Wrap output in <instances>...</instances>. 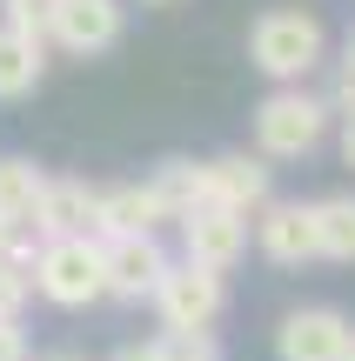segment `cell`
<instances>
[{
	"mask_svg": "<svg viewBox=\"0 0 355 361\" xmlns=\"http://www.w3.org/2000/svg\"><path fill=\"white\" fill-rule=\"evenodd\" d=\"M34 295L54 308H94L107 295V247L101 234H47L34 247Z\"/></svg>",
	"mask_w": 355,
	"mask_h": 361,
	"instance_id": "1",
	"label": "cell"
},
{
	"mask_svg": "<svg viewBox=\"0 0 355 361\" xmlns=\"http://www.w3.org/2000/svg\"><path fill=\"white\" fill-rule=\"evenodd\" d=\"M248 61L262 67L275 87H295V80H308L329 61V34H322V20L302 13V7H268L262 20L248 27Z\"/></svg>",
	"mask_w": 355,
	"mask_h": 361,
	"instance_id": "2",
	"label": "cell"
},
{
	"mask_svg": "<svg viewBox=\"0 0 355 361\" xmlns=\"http://www.w3.org/2000/svg\"><path fill=\"white\" fill-rule=\"evenodd\" d=\"M329 121H335V107L322 94H308L302 80L275 87L255 107V154L262 161H308L322 147V134H329Z\"/></svg>",
	"mask_w": 355,
	"mask_h": 361,
	"instance_id": "3",
	"label": "cell"
},
{
	"mask_svg": "<svg viewBox=\"0 0 355 361\" xmlns=\"http://www.w3.org/2000/svg\"><path fill=\"white\" fill-rule=\"evenodd\" d=\"M228 308V281L222 268H208V261H168V274H161L155 288V314L161 328H215Z\"/></svg>",
	"mask_w": 355,
	"mask_h": 361,
	"instance_id": "4",
	"label": "cell"
},
{
	"mask_svg": "<svg viewBox=\"0 0 355 361\" xmlns=\"http://www.w3.org/2000/svg\"><path fill=\"white\" fill-rule=\"evenodd\" d=\"M174 228H181V255H188V261H208V268H222V274L248 255V214H241V207L195 201Z\"/></svg>",
	"mask_w": 355,
	"mask_h": 361,
	"instance_id": "5",
	"label": "cell"
},
{
	"mask_svg": "<svg viewBox=\"0 0 355 361\" xmlns=\"http://www.w3.org/2000/svg\"><path fill=\"white\" fill-rule=\"evenodd\" d=\"M248 221H255L262 261H275V268H308V261H315V207L308 201H275V194H268Z\"/></svg>",
	"mask_w": 355,
	"mask_h": 361,
	"instance_id": "6",
	"label": "cell"
},
{
	"mask_svg": "<svg viewBox=\"0 0 355 361\" xmlns=\"http://www.w3.org/2000/svg\"><path fill=\"white\" fill-rule=\"evenodd\" d=\"M101 247H107V295L114 301H155L161 274H168L161 234H101Z\"/></svg>",
	"mask_w": 355,
	"mask_h": 361,
	"instance_id": "7",
	"label": "cell"
},
{
	"mask_svg": "<svg viewBox=\"0 0 355 361\" xmlns=\"http://www.w3.org/2000/svg\"><path fill=\"white\" fill-rule=\"evenodd\" d=\"M47 47L80 54V61H94V54L121 47V0H54Z\"/></svg>",
	"mask_w": 355,
	"mask_h": 361,
	"instance_id": "8",
	"label": "cell"
},
{
	"mask_svg": "<svg viewBox=\"0 0 355 361\" xmlns=\"http://www.w3.org/2000/svg\"><path fill=\"white\" fill-rule=\"evenodd\" d=\"M355 341L342 308H295L275 328V361H342Z\"/></svg>",
	"mask_w": 355,
	"mask_h": 361,
	"instance_id": "9",
	"label": "cell"
},
{
	"mask_svg": "<svg viewBox=\"0 0 355 361\" xmlns=\"http://www.w3.org/2000/svg\"><path fill=\"white\" fill-rule=\"evenodd\" d=\"M34 234L40 241H47V234H101V188H94V180H74V174H47Z\"/></svg>",
	"mask_w": 355,
	"mask_h": 361,
	"instance_id": "10",
	"label": "cell"
},
{
	"mask_svg": "<svg viewBox=\"0 0 355 361\" xmlns=\"http://www.w3.org/2000/svg\"><path fill=\"white\" fill-rule=\"evenodd\" d=\"M201 194L222 201V207L255 214V207L268 201V161L262 154H215V161H201Z\"/></svg>",
	"mask_w": 355,
	"mask_h": 361,
	"instance_id": "11",
	"label": "cell"
},
{
	"mask_svg": "<svg viewBox=\"0 0 355 361\" xmlns=\"http://www.w3.org/2000/svg\"><path fill=\"white\" fill-rule=\"evenodd\" d=\"M168 201L155 194V180H128V188H101V234H161Z\"/></svg>",
	"mask_w": 355,
	"mask_h": 361,
	"instance_id": "12",
	"label": "cell"
},
{
	"mask_svg": "<svg viewBox=\"0 0 355 361\" xmlns=\"http://www.w3.org/2000/svg\"><path fill=\"white\" fill-rule=\"evenodd\" d=\"M40 80H47V40L0 27V101H27Z\"/></svg>",
	"mask_w": 355,
	"mask_h": 361,
	"instance_id": "13",
	"label": "cell"
},
{
	"mask_svg": "<svg viewBox=\"0 0 355 361\" xmlns=\"http://www.w3.org/2000/svg\"><path fill=\"white\" fill-rule=\"evenodd\" d=\"M40 194H47V174L20 154H0V221L13 234H34V214H40Z\"/></svg>",
	"mask_w": 355,
	"mask_h": 361,
	"instance_id": "14",
	"label": "cell"
},
{
	"mask_svg": "<svg viewBox=\"0 0 355 361\" xmlns=\"http://www.w3.org/2000/svg\"><path fill=\"white\" fill-rule=\"evenodd\" d=\"M315 207V261H355V194H322Z\"/></svg>",
	"mask_w": 355,
	"mask_h": 361,
	"instance_id": "15",
	"label": "cell"
},
{
	"mask_svg": "<svg viewBox=\"0 0 355 361\" xmlns=\"http://www.w3.org/2000/svg\"><path fill=\"white\" fill-rule=\"evenodd\" d=\"M148 180H155V194L168 201V214H174V221H181L195 201H208V194H201V161H161Z\"/></svg>",
	"mask_w": 355,
	"mask_h": 361,
	"instance_id": "16",
	"label": "cell"
},
{
	"mask_svg": "<svg viewBox=\"0 0 355 361\" xmlns=\"http://www.w3.org/2000/svg\"><path fill=\"white\" fill-rule=\"evenodd\" d=\"M27 301H34V247H20V241H13L7 255H0V308H7V314H20Z\"/></svg>",
	"mask_w": 355,
	"mask_h": 361,
	"instance_id": "17",
	"label": "cell"
},
{
	"mask_svg": "<svg viewBox=\"0 0 355 361\" xmlns=\"http://www.w3.org/2000/svg\"><path fill=\"white\" fill-rule=\"evenodd\" d=\"M161 355L168 361H222V341H215V328H161Z\"/></svg>",
	"mask_w": 355,
	"mask_h": 361,
	"instance_id": "18",
	"label": "cell"
},
{
	"mask_svg": "<svg viewBox=\"0 0 355 361\" xmlns=\"http://www.w3.org/2000/svg\"><path fill=\"white\" fill-rule=\"evenodd\" d=\"M0 27H20V34H40V40H47L54 0H0Z\"/></svg>",
	"mask_w": 355,
	"mask_h": 361,
	"instance_id": "19",
	"label": "cell"
},
{
	"mask_svg": "<svg viewBox=\"0 0 355 361\" xmlns=\"http://www.w3.org/2000/svg\"><path fill=\"white\" fill-rule=\"evenodd\" d=\"M0 361H27V328H20V314H7V308H0Z\"/></svg>",
	"mask_w": 355,
	"mask_h": 361,
	"instance_id": "20",
	"label": "cell"
},
{
	"mask_svg": "<svg viewBox=\"0 0 355 361\" xmlns=\"http://www.w3.org/2000/svg\"><path fill=\"white\" fill-rule=\"evenodd\" d=\"M107 361H168V355H161V341H128V348H114Z\"/></svg>",
	"mask_w": 355,
	"mask_h": 361,
	"instance_id": "21",
	"label": "cell"
},
{
	"mask_svg": "<svg viewBox=\"0 0 355 361\" xmlns=\"http://www.w3.org/2000/svg\"><path fill=\"white\" fill-rule=\"evenodd\" d=\"M342 161L355 168V114H342Z\"/></svg>",
	"mask_w": 355,
	"mask_h": 361,
	"instance_id": "22",
	"label": "cell"
},
{
	"mask_svg": "<svg viewBox=\"0 0 355 361\" xmlns=\"http://www.w3.org/2000/svg\"><path fill=\"white\" fill-rule=\"evenodd\" d=\"M342 74H349V80H355V34H349V40H342Z\"/></svg>",
	"mask_w": 355,
	"mask_h": 361,
	"instance_id": "23",
	"label": "cell"
},
{
	"mask_svg": "<svg viewBox=\"0 0 355 361\" xmlns=\"http://www.w3.org/2000/svg\"><path fill=\"white\" fill-rule=\"evenodd\" d=\"M13 241H20V234H13V228H7V221H0V255H7V247H13Z\"/></svg>",
	"mask_w": 355,
	"mask_h": 361,
	"instance_id": "24",
	"label": "cell"
},
{
	"mask_svg": "<svg viewBox=\"0 0 355 361\" xmlns=\"http://www.w3.org/2000/svg\"><path fill=\"white\" fill-rule=\"evenodd\" d=\"M27 361H74V355H27Z\"/></svg>",
	"mask_w": 355,
	"mask_h": 361,
	"instance_id": "25",
	"label": "cell"
},
{
	"mask_svg": "<svg viewBox=\"0 0 355 361\" xmlns=\"http://www.w3.org/2000/svg\"><path fill=\"white\" fill-rule=\"evenodd\" d=\"M141 7H174V0H141Z\"/></svg>",
	"mask_w": 355,
	"mask_h": 361,
	"instance_id": "26",
	"label": "cell"
},
{
	"mask_svg": "<svg viewBox=\"0 0 355 361\" xmlns=\"http://www.w3.org/2000/svg\"><path fill=\"white\" fill-rule=\"evenodd\" d=\"M342 361H355V341H349V355H342Z\"/></svg>",
	"mask_w": 355,
	"mask_h": 361,
	"instance_id": "27",
	"label": "cell"
}]
</instances>
